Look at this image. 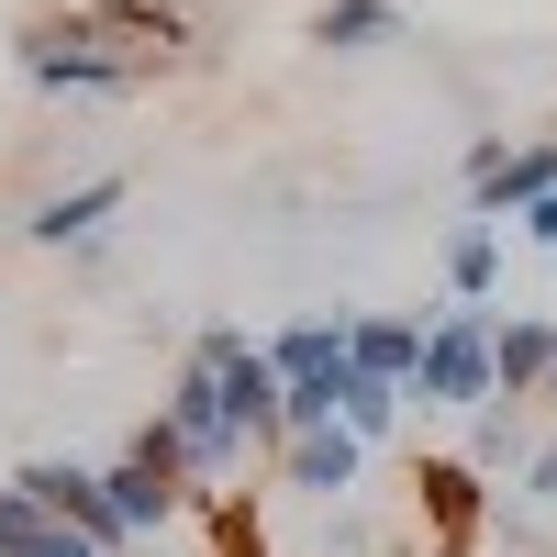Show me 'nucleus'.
Wrapping results in <instances>:
<instances>
[{"instance_id": "nucleus-1", "label": "nucleus", "mask_w": 557, "mask_h": 557, "mask_svg": "<svg viewBox=\"0 0 557 557\" xmlns=\"http://www.w3.org/2000/svg\"><path fill=\"white\" fill-rule=\"evenodd\" d=\"M480 401H502V301H435L412 412H480Z\"/></svg>"}, {"instance_id": "nucleus-2", "label": "nucleus", "mask_w": 557, "mask_h": 557, "mask_svg": "<svg viewBox=\"0 0 557 557\" xmlns=\"http://www.w3.org/2000/svg\"><path fill=\"white\" fill-rule=\"evenodd\" d=\"M190 357L223 380V412L246 424V446H257V457H278V446H290V424H278V412H290V380L268 368V335H246V323H201V335H190Z\"/></svg>"}, {"instance_id": "nucleus-3", "label": "nucleus", "mask_w": 557, "mask_h": 557, "mask_svg": "<svg viewBox=\"0 0 557 557\" xmlns=\"http://www.w3.org/2000/svg\"><path fill=\"white\" fill-rule=\"evenodd\" d=\"M157 424H168L178 446H190V480H201V491H223V480H235L246 457H257V446H246V424L223 412V380H212L201 357H178V368H168V401H157Z\"/></svg>"}, {"instance_id": "nucleus-4", "label": "nucleus", "mask_w": 557, "mask_h": 557, "mask_svg": "<svg viewBox=\"0 0 557 557\" xmlns=\"http://www.w3.org/2000/svg\"><path fill=\"white\" fill-rule=\"evenodd\" d=\"M457 212H491V223H524L546 190H557V134H524V146H502V134H480L469 146V178H457Z\"/></svg>"}, {"instance_id": "nucleus-5", "label": "nucleus", "mask_w": 557, "mask_h": 557, "mask_svg": "<svg viewBox=\"0 0 557 557\" xmlns=\"http://www.w3.org/2000/svg\"><path fill=\"white\" fill-rule=\"evenodd\" d=\"M12 480H23V491L45 502V513H57V524H78L101 557H134V535H123V513H112V480L89 469V457H23Z\"/></svg>"}, {"instance_id": "nucleus-6", "label": "nucleus", "mask_w": 557, "mask_h": 557, "mask_svg": "<svg viewBox=\"0 0 557 557\" xmlns=\"http://www.w3.org/2000/svg\"><path fill=\"white\" fill-rule=\"evenodd\" d=\"M268 469H278V491H301V502H335V513H346V491L368 480V435H346V424H323V435H290V446L268 457Z\"/></svg>"}, {"instance_id": "nucleus-7", "label": "nucleus", "mask_w": 557, "mask_h": 557, "mask_svg": "<svg viewBox=\"0 0 557 557\" xmlns=\"http://www.w3.org/2000/svg\"><path fill=\"white\" fill-rule=\"evenodd\" d=\"M424 335H435V312H346V346L368 380H401L412 391V368H424Z\"/></svg>"}, {"instance_id": "nucleus-8", "label": "nucleus", "mask_w": 557, "mask_h": 557, "mask_svg": "<svg viewBox=\"0 0 557 557\" xmlns=\"http://www.w3.org/2000/svg\"><path fill=\"white\" fill-rule=\"evenodd\" d=\"M123 201H134L123 178H78V190H45V201L23 212V235H34V246H89V235H101Z\"/></svg>"}, {"instance_id": "nucleus-9", "label": "nucleus", "mask_w": 557, "mask_h": 557, "mask_svg": "<svg viewBox=\"0 0 557 557\" xmlns=\"http://www.w3.org/2000/svg\"><path fill=\"white\" fill-rule=\"evenodd\" d=\"M435 278H446V301H491L502 290V223L491 212H457L446 246H435Z\"/></svg>"}, {"instance_id": "nucleus-10", "label": "nucleus", "mask_w": 557, "mask_h": 557, "mask_svg": "<svg viewBox=\"0 0 557 557\" xmlns=\"http://www.w3.org/2000/svg\"><path fill=\"white\" fill-rule=\"evenodd\" d=\"M268 368H278V380H346V368H357L346 312H301V323H278V335H268Z\"/></svg>"}, {"instance_id": "nucleus-11", "label": "nucleus", "mask_w": 557, "mask_h": 557, "mask_svg": "<svg viewBox=\"0 0 557 557\" xmlns=\"http://www.w3.org/2000/svg\"><path fill=\"white\" fill-rule=\"evenodd\" d=\"M301 45H323V57H368V45H401V12H391V0H323V12L301 23Z\"/></svg>"}, {"instance_id": "nucleus-12", "label": "nucleus", "mask_w": 557, "mask_h": 557, "mask_svg": "<svg viewBox=\"0 0 557 557\" xmlns=\"http://www.w3.org/2000/svg\"><path fill=\"white\" fill-rule=\"evenodd\" d=\"M524 446H535V401H480V412H469V469H480V480L524 469Z\"/></svg>"}, {"instance_id": "nucleus-13", "label": "nucleus", "mask_w": 557, "mask_h": 557, "mask_svg": "<svg viewBox=\"0 0 557 557\" xmlns=\"http://www.w3.org/2000/svg\"><path fill=\"white\" fill-rule=\"evenodd\" d=\"M546 357H557V323L546 312H502V401H535Z\"/></svg>"}, {"instance_id": "nucleus-14", "label": "nucleus", "mask_w": 557, "mask_h": 557, "mask_svg": "<svg viewBox=\"0 0 557 557\" xmlns=\"http://www.w3.org/2000/svg\"><path fill=\"white\" fill-rule=\"evenodd\" d=\"M401 412H412V391H401V380H368V368L346 380V435L391 446V435H401Z\"/></svg>"}, {"instance_id": "nucleus-15", "label": "nucleus", "mask_w": 557, "mask_h": 557, "mask_svg": "<svg viewBox=\"0 0 557 557\" xmlns=\"http://www.w3.org/2000/svg\"><path fill=\"white\" fill-rule=\"evenodd\" d=\"M412 491L435 502V524H469V513H480V469H469V457H424Z\"/></svg>"}, {"instance_id": "nucleus-16", "label": "nucleus", "mask_w": 557, "mask_h": 557, "mask_svg": "<svg viewBox=\"0 0 557 557\" xmlns=\"http://www.w3.org/2000/svg\"><path fill=\"white\" fill-rule=\"evenodd\" d=\"M513 502H524V513H557V424L524 446V469H513Z\"/></svg>"}, {"instance_id": "nucleus-17", "label": "nucleus", "mask_w": 557, "mask_h": 557, "mask_svg": "<svg viewBox=\"0 0 557 557\" xmlns=\"http://www.w3.org/2000/svg\"><path fill=\"white\" fill-rule=\"evenodd\" d=\"M513 235H524V246H535V257H557V190H546V201H535V212H524V223H513Z\"/></svg>"}]
</instances>
